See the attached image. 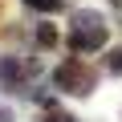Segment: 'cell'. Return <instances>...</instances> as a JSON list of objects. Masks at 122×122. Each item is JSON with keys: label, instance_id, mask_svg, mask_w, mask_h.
Listing matches in <instances>:
<instances>
[{"label": "cell", "instance_id": "6da1fadb", "mask_svg": "<svg viewBox=\"0 0 122 122\" xmlns=\"http://www.w3.org/2000/svg\"><path fill=\"white\" fill-rule=\"evenodd\" d=\"M106 41H110V25L102 20V12H90V8H81V12H73V16H69L65 45H69L73 53H98Z\"/></svg>", "mask_w": 122, "mask_h": 122}, {"label": "cell", "instance_id": "7a4b0ae2", "mask_svg": "<svg viewBox=\"0 0 122 122\" xmlns=\"http://www.w3.org/2000/svg\"><path fill=\"white\" fill-rule=\"evenodd\" d=\"M53 86H57L61 94L90 98L94 86H98V69L90 65V61H81V57H69V61H61V65L53 69Z\"/></svg>", "mask_w": 122, "mask_h": 122}, {"label": "cell", "instance_id": "3957f363", "mask_svg": "<svg viewBox=\"0 0 122 122\" xmlns=\"http://www.w3.org/2000/svg\"><path fill=\"white\" fill-rule=\"evenodd\" d=\"M29 81H33V61H25L16 53H4V57H0V90L29 94Z\"/></svg>", "mask_w": 122, "mask_h": 122}, {"label": "cell", "instance_id": "277c9868", "mask_svg": "<svg viewBox=\"0 0 122 122\" xmlns=\"http://www.w3.org/2000/svg\"><path fill=\"white\" fill-rule=\"evenodd\" d=\"M33 41H37L41 49H53V45H57V29H53V25H37V33H33Z\"/></svg>", "mask_w": 122, "mask_h": 122}, {"label": "cell", "instance_id": "5b68a950", "mask_svg": "<svg viewBox=\"0 0 122 122\" xmlns=\"http://www.w3.org/2000/svg\"><path fill=\"white\" fill-rule=\"evenodd\" d=\"M25 4H29V8H37V12H57L65 0H25Z\"/></svg>", "mask_w": 122, "mask_h": 122}, {"label": "cell", "instance_id": "8992f818", "mask_svg": "<svg viewBox=\"0 0 122 122\" xmlns=\"http://www.w3.org/2000/svg\"><path fill=\"white\" fill-rule=\"evenodd\" d=\"M106 69L122 77V45H118V49H110V57H106Z\"/></svg>", "mask_w": 122, "mask_h": 122}, {"label": "cell", "instance_id": "52a82bcc", "mask_svg": "<svg viewBox=\"0 0 122 122\" xmlns=\"http://www.w3.org/2000/svg\"><path fill=\"white\" fill-rule=\"evenodd\" d=\"M0 122H12V110H4V106H0Z\"/></svg>", "mask_w": 122, "mask_h": 122}, {"label": "cell", "instance_id": "ba28073f", "mask_svg": "<svg viewBox=\"0 0 122 122\" xmlns=\"http://www.w3.org/2000/svg\"><path fill=\"white\" fill-rule=\"evenodd\" d=\"M114 4H122V0H114Z\"/></svg>", "mask_w": 122, "mask_h": 122}]
</instances>
